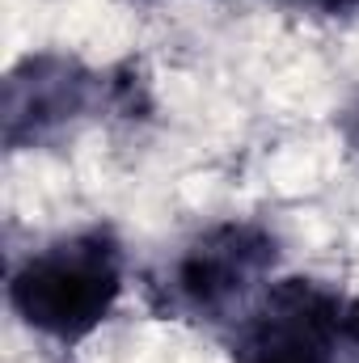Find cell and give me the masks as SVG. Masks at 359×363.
<instances>
[{
    "label": "cell",
    "mask_w": 359,
    "mask_h": 363,
    "mask_svg": "<svg viewBox=\"0 0 359 363\" xmlns=\"http://www.w3.org/2000/svg\"><path fill=\"white\" fill-rule=\"evenodd\" d=\"M118 296V254L106 237H72L13 274V308L51 338H85Z\"/></svg>",
    "instance_id": "6da1fadb"
},
{
    "label": "cell",
    "mask_w": 359,
    "mask_h": 363,
    "mask_svg": "<svg viewBox=\"0 0 359 363\" xmlns=\"http://www.w3.org/2000/svg\"><path fill=\"white\" fill-rule=\"evenodd\" d=\"M338 321V304L321 287L287 279L270 287L245 325L237 363H334Z\"/></svg>",
    "instance_id": "7a4b0ae2"
},
{
    "label": "cell",
    "mask_w": 359,
    "mask_h": 363,
    "mask_svg": "<svg viewBox=\"0 0 359 363\" xmlns=\"http://www.w3.org/2000/svg\"><path fill=\"white\" fill-rule=\"evenodd\" d=\"M275 262V245L254 228H216L194 241L178 262V291L199 313H224L237 304Z\"/></svg>",
    "instance_id": "3957f363"
},
{
    "label": "cell",
    "mask_w": 359,
    "mask_h": 363,
    "mask_svg": "<svg viewBox=\"0 0 359 363\" xmlns=\"http://www.w3.org/2000/svg\"><path fill=\"white\" fill-rule=\"evenodd\" d=\"M338 334L351 342V351L359 355V300L347 308V313H343V321H338Z\"/></svg>",
    "instance_id": "277c9868"
},
{
    "label": "cell",
    "mask_w": 359,
    "mask_h": 363,
    "mask_svg": "<svg viewBox=\"0 0 359 363\" xmlns=\"http://www.w3.org/2000/svg\"><path fill=\"white\" fill-rule=\"evenodd\" d=\"M313 4H321V9H347V4H355V0H313Z\"/></svg>",
    "instance_id": "5b68a950"
}]
</instances>
